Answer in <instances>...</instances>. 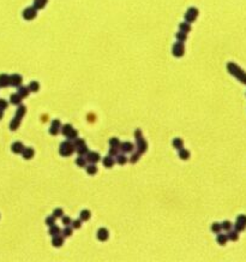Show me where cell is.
Returning <instances> with one entry per match:
<instances>
[{
	"mask_svg": "<svg viewBox=\"0 0 246 262\" xmlns=\"http://www.w3.org/2000/svg\"><path fill=\"white\" fill-rule=\"evenodd\" d=\"M10 100H11V102H12L13 105H19L20 101H22V98L16 93V94H12V95H11V99H10Z\"/></svg>",
	"mask_w": 246,
	"mask_h": 262,
	"instance_id": "cell-36",
	"label": "cell"
},
{
	"mask_svg": "<svg viewBox=\"0 0 246 262\" xmlns=\"http://www.w3.org/2000/svg\"><path fill=\"white\" fill-rule=\"evenodd\" d=\"M22 82H23V78L20 75H17V74H13L10 76V85L12 87H19L22 85Z\"/></svg>",
	"mask_w": 246,
	"mask_h": 262,
	"instance_id": "cell-7",
	"label": "cell"
},
{
	"mask_svg": "<svg viewBox=\"0 0 246 262\" xmlns=\"http://www.w3.org/2000/svg\"><path fill=\"white\" fill-rule=\"evenodd\" d=\"M116 162L119 165H125L127 162V158L124 155V154H118L116 155Z\"/></svg>",
	"mask_w": 246,
	"mask_h": 262,
	"instance_id": "cell-35",
	"label": "cell"
},
{
	"mask_svg": "<svg viewBox=\"0 0 246 262\" xmlns=\"http://www.w3.org/2000/svg\"><path fill=\"white\" fill-rule=\"evenodd\" d=\"M7 107V102L2 99H0V111H4Z\"/></svg>",
	"mask_w": 246,
	"mask_h": 262,
	"instance_id": "cell-48",
	"label": "cell"
},
{
	"mask_svg": "<svg viewBox=\"0 0 246 262\" xmlns=\"http://www.w3.org/2000/svg\"><path fill=\"white\" fill-rule=\"evenodd\" d=\"M72 129H73V127H72V125H71V124H66V125H64V126H62L61 132H62V135H64V136H67Z\"/></svg>",
	"mask_w": 246,
	"mask_h": 262,
	"instance_id": "cell-34",
	"label": "cell"
},
{
	"mask_svg": "<svg viewBox=\"0 0 246 262\" xmlns=\"http://www.w3.org/2000/svg\"><path fill=\"white\" fill-rule=\"evenodd\" d=\"M134 135H136V138H138V137H142V134H141V130H137Z\"/></svg>",
	"mask_w": 246,
	"mask_h": 262,
	"instance_id": "cell-49",
	"label": "cell"
},
{
	"mask_svg": "<svg viewBox=\"0 0 246 262\" xmlns=\"http://www.w3.org/2000/svg\"><path fill=\"white\" fill-rule=\"evenodd\" d=\"M77 136H78V131L75 130V129H72V130L70 131V134H69L66 137L69 138V141H72V140H76Z\"/></svg>",
	"mask_w": 246,
	"mask_h": 262,
	"instance_id": "cell-38",
	"label": "cell"
},
{
	"mask_svg": "<svg viewBox=\"0 0 246 262\" xmlns=\"http://www.w3.org/2000/svg\"><path fill=\"white\" fill-rule=\"evenodd\" d=\"M227 237H228V241L237 242V241L239 239V232H238L237 230H234V231L229 230V231H228V233H227Z\"/></svg>",
	"mask_w": 246,
	"mask_h": 262,
	"instance_id": "cell-16",
	"label": "cell"
},
{
	"mask_svg": "<svg viewBox=\"0 0 246 262\" xmlns=\"http://www.w3.org/2000/svg\"><path fill=\"white\" fill-rule=\"evenodd\" d=\"M88 118H89V121H95V116H93V114H89Z\"/></svg>",
	"mask_w": 246,
	"mask_h": 262,
	"instance_id": "cell-50",
	"label": "cell"
},
{
	"mask_svg": "<svg viewBox=\"0 0 246 262\" xmlns=\"http://www.w3.org/2000/svg\"><path fill=\"white\" fill-rule=\"evenodd\" d=\"M62 243H64V238H62V237H60L59 235L53 237V241H52L53 246H57V248H59V246H61V245H62Z\"/></svg>",
	"mask_w": 246,
	"mask_h": 262,
	"instance_id": "cell-23",
	"label": "cell"
},
{
	"mask_svg": "<svg viewBox=\"0 0 246 262\" xmlns=\"http://www.w3.org/2000/svg\"><path fill=\"white\" fill-rule=\"evenodd\" d=\"M102 163H103V166H105V167L111 168V167H113V165H114V159L111 156V155H108V156H106V158H103Z\"/></svg>",
	"mask_w": 246,
	"mask_h": 262,
	"instance_id": "cell-17",
	"label": "cell"
},
{
	"mask_svg": "<svg viewBox=\"0 0 246 262\" xmlns=\"http://www.w3.org/2000/svg\"><path fill=\"white\" fill-rule=\"evenodd\" d=\"M179 158L183 159V160H187L190 158V152L184 149V148H180L179 149Z\"/></svg>",
	"mask_w": 246,
	"mask_h": 262,
	"instance_id": "cell-27",
	"label": "cell"
},
{
	"mask_svg": "<svg viewBox=\"0 0 246 262\" xmlns=\"http://www.w3.org/2000/svg\"><path fill=\"white\" fill-rule=\"evenodd\" d=\"M2 118V111H0V119Z\"/></svg>",
	"mask_w": 246,
	"mask_h": 262,
	"instance_id": "cell-51",
	"label": "cell"
},
{
	"mask_svg": "<svg viewBox=\"0 0 246 262\" xmlns=\"http://www.w3.org/2000/svg\"><path fill=\"white\" fill-rule=\"evenodd\" d=\"M73 152H75V145L70 141L62 142L60 144V148H59L60 155H62V156H70Z\"/></svg>",
	"mask_w": 246,
	"mask_h": 262,
	"instance_id": "cell-2",
	"label": "cell"
},
{
	"mask_svg": "<svg viewBox=\"0 0 246 262\" xmlns=\"http://www.w3.org/2000/svg\"><path fill=\"white\" fill-rule=\"evenodd\" d=\"M108 237H109V233H108L107 228L101 227V228L97 231V239H98V241L105 242V241H107V239H108Z\"/></svg>",
	"mask_w": 246,
	"mask_h": 262,
	"instance_id": "cell-11",
	"label": "cell"
},
{
	"mask_svg": "<svg viewBox=\"0 0 246 262\" xmlns=\"http://www.w3.org/2000/svg\"><path fill=\"white\" fill-rule=\"evenodd\" d=\"M46 225H48L49 227L53 226V225H55V218H54L53 215L49 217V218H47V219H46Z\"/></svg>",
	"mask_w": 246,
	"mask_h": 262,
	"instance_id": "cell-41",
	"label": "cell"
},
{
	"mask_svg": "<svg viewBox=\"0 0 246 262\" xmlns=\"http://www.w3.org/2000/svg\"><path fill=\"white\" fill-rule=\"evenodd\" d=\"M48 0H34V7L36 10H42L47 5Z\"/></svg>",
	"mask_w": 246,
	"mask_h": 262,
	"instance_id": "cell-21",
	"label": "cell"
},
{
	"mask_svg": "<svg viewBox=\"0 0 246 262\" xmlns=\"http://www.w3.org/2000/svg\"><path fill=\"white\" fill-rule=\"evenodd\" d=\"M221 230H222V227H221V224L220 222H214L212 225H211V231L214 232V233H220L221 232Z\"/></svg>",
	"mask_w": 246,
	"mask_h": 262,
	"instance_id": "cell-31",
	"label": "cell"
},
{
	"mask_svg": "<svg viewBox=\"0 0 246 262\" xmlns=\"http://www.w3.org/2000/svg\"><path fill=\"white\" fill-rule=\"evenodd\" d=\"M64 215V212H62V209L61 208H57V209H54V212H53V217L57 219V218H60V217H62Z\"/></svg>",
	"mask_w": 246,
	"mask_h": 262,
	"instance_id": "cell-40",
	"label": "cell"
},
{
	"mask_svg": "<svg viewBox=\"0 0 246 262\" xmlns=\"http://www.w3.org/2000/svg\"><path fill=\"white\" fill-rule=\"evenodd\" d=\"M137 148H138V153H144L148 148V143L143 137H138L137 138Z\"/></svg>",
	"mask_w": 246,
	"mask_h": 262,
	"instance_id": "cell-10",
	"label": "cell"
},
{
	"mask_svg": "<svg viewBox=\"0 0 246 262\" xmlns=\"http://www.w3.org/2000/svg\"><path fill=\"white\" fill-rule=\"evenodd\" d=\"M133 148H134V145H133L131 142H124V143H120V145H119V149H121L124 153L132 152Z\"/></svg>",
	"mask_w": 246,
	"mask_h": 262,
	"instance_id": "cell-12",
	"label": "cell"
},
{
	"mask_svg": "<svg viewBox=\"0 0 246 262\" xmlns=\"http://www.w3.org/2000/svg\"><path fill=\"white\" fill-rule=\"evenodd\" d=\"M234 227L238 232H243L246 230V215L245 214H240L238 215L237 220H235V224H234Z\"/></svg>",
	"mask_w": 246,
	"mask_h": 262,
	"instance_id": "cell-5",
	"label": "cell"
},
{
	"mask_svg": "<svg viewBox=\"0 0 246 262\" xmlns=\"http://www.w3.org/2000/svg\"><path fill=\"white\" fill-rule=\"evenodd\" d=\"M76 165H78L79 167H85L87 166V159L83 158L82 155H79L76 159Z\"/></svg>",
	"mask_w": 246,
	"mask_h": 262,
	"instance_id": "cell-32",
	"label": "cell"
},
{
	"mask_svg": "<svg viewBox=\"0 0 246 262\" xmlns=\"http://www.w3.org/2000/svg\"><path fill=\"white\" fill-rule=\"evenodd\" d=\"M85 170H87V173H88V174H90V176H93V174H96V173H97V167H96V165H95V163H90V165L85 166Z\"/></svg>",
	"mask_w": 246,
	"mask_h": 262,
	"instance_id": "cell-22",
	"label": "cell"
},
{
	"mask_svg": "<svg viewBox=\"0 0 246 262\" xmlns=\"http://www.w3.org/2000/svg\"><path fill=\"white\" fill-rule=\"evenodd\" d=\"M12 152L13 153H16V154H22V152H23V149L25 148L24 145H23V143H20V142H15L13 144H12Z\"/></svg>",
	"mask_w": 246,
	"mask_h": 262,
	"instance_id": "cell-14",
	"label": "cell"
},
{
	"mask_svg": "<svg viewBox=\"0 0 246 262\" xmlns=\"http://www.w3.org/2000/svg\"><path fill=\"white\" fill-rule=\"evenodd\" d=\"M109 144H111V147H118L119 148V145H120V142L118 138H111V141H109Z\"/></svg>",
	"mask_w": 246,
	"mask_h": 262,
	"instance_id": "cell-42",
	"label": "cell"
},
{
	"mask_svg": "<svg viewBox=\"0 0 246 262\" xmlns=\"http://www.w3.org/2000/svg\"><path fill=\"white\" fill-rule=\"evenodd\" d=\"M227 71L233 76L235 77L239 82H241L243 84H246V72L235 63H228L227 64Z\"/></svg>",
	"mask_w": 246,
	"mask_h": 262,
	"instance_id": "cell-1",
	"label": "cell"
},
{
	"mask_svg": "<svg viewBox=\"0 0 246 262\" xmlns=\"http://www.w3.org/2000/svg\"><path fill=\"white\" fill-rule=\"evenodd\" d=\"M90 217H91V213L88 209H84L80 212V220L82 221H88L90 219Z\"/></svg>",
	"mask_w": 246,
	"mask_h": 262,
	"instance_id": "cell-25",
	"label": "cell"
},
{
	"mask_svg": "<svg viewBox=\"0 0 246 262\" xmlns=\"http://www.w3.org/2000/svg\"><path fill=\"white\" fill-rule=\"evenodd\" d=\"M175 38H176V40L179 41V42H185L186 39H187V34H186V33H183V31H180V30H179V33H176Z\"/></svg>",
	"mask_w": 246,
	"mask_h": 262,
	"instance_id": "cell-30",
	"label": "cell"
},
{
	"mask_svg": "<svg viewBox=\"0 0 246 262\" xmlns=\"http://www.w3.org/2000/svg\"><path fill=\"white\" fill-rule=\"evenodd\" d=\"M84 143H85L84 140H82V138H76L75 142H73V145H75V148H77V147H79V145L84 144Z\"/></svg>",
	"mask_w": 246,
	"mask_h": 262,
	"instance_id": "cell-45",
	"label": "cell"
},
{
	"mask_svg": "<svg viewBox=\"0 0 246 262\" xmlns=\"http://www.w3.org/2000/svg\"><path fill=\"white\" fill-rule=\"evenodd\" d=\"M48 233H49L52 237H54V236H58V235H60V233H61V230H60L58 226L53 225V226H51V227H49Z\"/></svg>",
	"mask_w": 246,
	"mask_h": 262,
	"instance_id": "cell-26",
	"label": "cell"
},
{
	"mask_svg": "<svg viewBox=\"0 0 246 262\" xmlns=\"http://www.w3.org/2000/svg\"><path fill=\"white\" fill-rule=\"evenodd\" d=\"M28 88H29V90H30V92L36 93V92L40 90V83L36 82V81H33L30 84H29V87H28Z\"/></svg>",
	"mask_w": 246,
	"mask_h": 262,
	"instance_id": "cell-29",
	"label": "cell"
},
{
	"mask_svg": "<svg viewBox=\"0 0 246 262\" xmlns=\"http://www.w3.org/2000/svg\"><path fill=\"white\" fill-rule=\"evenodd\" d=\"M118 147H111V149H109V155L111 156H116L119 153H118Z\"/></svg>",
	"mask_w": 246,
	"mask_h": 262,
	"instance_id": "cell-43",
	"label": "cell"
},
{
	"mask_svg": "<svg viewBox=\"0 0 246 262\" xmlns=\"http://www.w3.org/2000/svg\"><path fill=\"white\" fill-rule=\"evenodd\" d=\"M216 242L219 243L220 245H225V244H226V243L228 242L227 235H223V233H217V237H216Z\"/></svg>",
	"mask_w": 246,
	"mask_h": 262,
	"instance_id": "cell-19",
	"label": "cell"
},
{
	"mask_svg": "<svg viewBox=\"0 0 246 262\" xmlns=\"http://www.w3.org/2000/svg\"><path fill=\"white\" fill-rule=\"evenodd\" d=\"M221 227H222V230H225V231H229V230H232V227H233V224L229 221V220H225L223 222H221Z\"/></svg>",
	"mask_w": 246,
	"mask_h": 262,
	"instance_id": "cell-33",
	"label": "cell"
},
{
	"mask_svg": "<svg viewBox=\"0 0 246 262\" xmlns=\"http://www.w3.org/2000/svg\"><path fill=\"white\" fill-rule=\"evenodd\" d=\"M179 30L180 31H183V33H190L191 31V24L187 23V22H183V23H180L179 24Z\"/></svg>",
	"mask_w": 246,
	"mask_h": 262,
	"instance_id": "cell-18",
	"label": "cell"
},
{
	"mask_svg": "<svg viewBox=\"0 0 246 262\" xmlns=\"http://www.w3.org/2000/svg\"><path fill=\"white\" fill-rule=\"evenodd\" d=\"M71 235H72V228L69 227V226H66V227L62 230V236H64V237H70Z\"/></svg>",
	"mask_w": 246,
	"mask_h": 262,
	"instance_id": "cell-39",
	"label": "cell"
},
{
	"mask_svg": "<svg viewBox=\"0 0 246 262\" xmlns=\"http://www.w3.org/2000/svg\"><path fill=\"white\" fill-rule=\"evenodd\" d=\"M25 112H27V107H25V106H23V105H20V106L18 107V109H17L16 118H17V119H22V117L25 114Z\"/></svg>",
	"mask_w": 246,
	"mask_h": 262,
	"instance_id": "cell-28",
	"label": "cell"
},
{
	"mask_svg": "<svg viewBox=\"0 0 246 262\" xmlns=\"http://www.w3.org/2000/svg\"><path fill=\"white\" fill-rule=\"evenodd\" d=\"M80 226H82V220L80 219L72 221V228H80Z\"/></svg>",
	"mask_w": 246,
	"mask_h": 262,
	"instance_id": "cell-44",
	"label": "cell"
},
{
	"mask_svg": "<svg viewBox=\"0 0 246 262\" xmlns=\"http://www.w3.org/2000/svg\"><path fill=\"white\" fill-rule=\"evenodd\" d=\"M139 155H141V153H136V154H133L132 156H131V162L134 163V162H137L139 160Z\"/></svg>",
	"mask_w": 246,
	"mask_h": 262,
	"instance_id": "cell-47",
	"label": "cell"
},
{
	"mask_svg": "<svg viewBox=\"0 0 246 262\" xmlns=\"http://www.w3.org/2000/svg\"><path fill=\"white\" fill-rule=\"evenodd\" d=\"M85 159L90 163H96L97 161H100V154L96 152H88L85 155Z\"/></svg>",
	"mask_w": 246,
	"mask_h": 262,
	"instance_id": "cell-8",
	"label": "cell"
},
{
	"mask_svg": "<svg viewBox=\"0 0 246 262\" xmlns=\"http://www.w3.org/2000/svg\"><path fill=\"white\" fill-rule=\"evenodd\" d=\"M198 13H199V11H198V9H196V7H190V9H187V11H186V13H185V22H187L190 24L193 23L194 20H197Z\"/></svg>",
	"mask_w": 246,
	"mask_h": 262,
	"instance_id": "cell-4",
	"label": "cell"
},
{
	"mask_svg": "<svg viewBox=\"0 0 246 262\" xmlns=\"http://www.w3.org/2000/svg\"><path fill=\"white\" fill-rule=\"evenodd\" d=\"M22 154H23V158H24L25 160H30V159L34 156L35 152H34L33 148H24L23 152H22Z\"/></svg>",
	"mask_w": 246,
	"mask_h": 262,
	"instance_id": "cell-13",
	"label": "cell"
},
{
	"mask_svg": "<svg viewBox=\"0 0 246 262\" xmlns=\"http://www.w3.org/2000/svg\"><path fill=\"white\" fill-rule=\"evenodd\" d=\"M29 93H30V90H29V88H28V87H22V85H19L18 87V92H17V94H18L22 99L27 98V96L29 95Z\"/></svg>",
	"mask_w": 246,
	"mask_h": 262,
	"instance_id": "cell-15",
	"label": "cell"
},
{
	"mask_svg": "<svg viewBox=\"0 0 246 262\" xmlns=\"http://www.w3.org/2000/svg\"><path fill=\"white\" fill-rule=\"evenodd\" d=\"M10 85V76L2 74L0 75V87H7Z\"/></svg>",
	"mask_w": 246,
	"mask_h": 262,
	"instance_id": "cell-20",
	"label": "cell"
},
{
	"mask_svg": "<svg viewBox=\"0 0 246 262\" xmlns=\"http://www.w3.org/2000/svg\"><path fill=\"white\" fill-rule=\"evenodd\" d=\"M172 53L174 57L176 58H180L185 54V46H184V42H175L172 47Z\"/></svg>",
	"mask_w": 246,
	"mask_h": 262,
	"instance_id": "cell-3",
	"label": "cell"
},
{
	"mask_svg": "<svg viewBox=\"0 0 246 262\" xmlns=\"http://www.w3.org/2000/svg\"><path fill=\"white\" fill-rule=\"evenodd\" d=\"M60 126H61V124H60V120H59V119L53 120L52 121L51 127H49V134H51L52 136L58 135V134H59V129H60Z\"/></svg>",
	"mask_w": 246,
	"mask_h": 262,
	"instance_id": "cell-9",
	"label": "cell"
},
{
	"mask_svg": "<svg viewBox=\"0 0 246 262\" xmlns=\"http://www.w3.org/2000/svg\"><path fill=\"white\" fill-rule=\"evenodd\" d=\"M61 221H62V224L65 225V226H69L70 224H71V219L69 218V217H62V219H61Z\"/></svg>",
	"mask_w": 246,
	"mask_h": 262,
	"instance_id": "cell-46",
	"label": "cell"
},
{
	"mask_svg": "<svg viewBox=\"0 0 246 262\" xmlns=\"http://www.w3.org/2000/svg\"><path fill=\"white\" fill-rule=\"evenodd\" d=\"M76 150H77V153H78V155H87V153L89 152L88 150V147L85 145V143L84 144H82V145H79V147H77L76 148Z\"/></svg>",
	"mask_w": 246,
	"mask_h": 262,
	"instance_id": "cell-24",
	"label": "cell"
},
{
	"mask_svg": "<svg viewBox=\"0 0 246 262\" xmlns=\"http://www.w3.org/2000/svg\"><path fill=\"white\" fill-rule=\"evenodd\" d=\"M183 145H184V142H183L181 138H175V140L173 141V147H174V148H176V149L183 148Z\"/></svg>",
	"mask_w": 246,
	"mask_h": 262,
	"instance_id": "cell-37",
	"label": "cell"
},
{
	"mask_svg": "<svg viewBox=\"0 0 246 262\" xmlns=\"http://www.w3.org/2000/svg\"><path fill=\"white\" fill-rule=\"evenodd\" d=\"M23 18L25 20H33L36 16H37V10L31 6V7H27L24 11H23Z\"/></svg>",
	"mask_w": 246,
	"mask_h": 262,
	"instance_id": "cell-6",
	"label": "cell"
}]
</instances>
